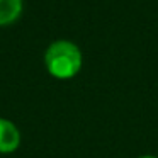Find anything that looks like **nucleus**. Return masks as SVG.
Instances as JSON below:
<instances>
[{
  "label": "nucleus",
  "mask_w": 158,
  "mask_h": 158,
  "mask_svg": "<svg viewBox=\"0 0 158 158\" xmlns=\"http://www.w3.org/2000/svg\"><path fill=\"white\" fill-rule=\"evenodd\" d=\"M46 68L56 78H72L82 68V53L70 41H56L48 48L44 56Z\"/></svg>",
  "instance_id": "1"
},
{
  "label": "nucleus",
  "mask_w": 158,
  "mask_h": 158,
  "mask_svg": "<svg viewBox=\"0 0 158 158\" xmlns=\"http://www.w3.org/2000/svg\"><path fill=\"white\" fill-rule=\"evenodd\" d=\"M19 131L10 121L0 119V153H10L19 146Z\"/></svg>",
  "instance_id": "2"
},
{
  "label": "nucleus",
  "mask_w": 158,
  "mask_h": 158,
  "mask_svg": "<svg viewBox=\"0 0 158 158\" xmlns=\"http://www.w3.org/2000/svg\"><path fill=\"white\" fill-rule=\"evenodd\" d=\"M22 0H0V26L12 24L21 15Z\"/></svg>",
  "instance_id": "3"
},
{
  "label": "nucleus",
  "mask_w": 158,
  "mask_h": 158,
  "mask_svg": "<svg viewBox=\"0 0 158 158\" xmlns=\"http://www.w3.org/2000/svg\"><path fill=\"white\" fill-rule=\"evenodd\" d=\"M139 158H156V156H153V155H143V156H139Z\"/></svg>",
  "instance_id": "4"
}]
</instances>
